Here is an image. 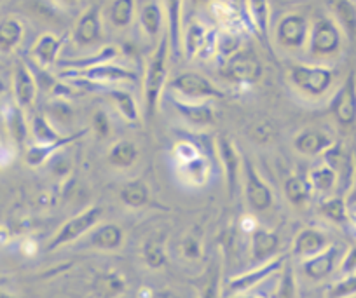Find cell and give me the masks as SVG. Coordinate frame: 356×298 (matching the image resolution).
I'll list each match as a JSON object with an SVG mask.
<instances>
[{"label":"cell","instance_id":"1","mask_svg":"<svg viewBox=\"0 0 356 298\" xmlns=\"http://www.w3.org/2000/svg\"><path fill=\"white\" fill-rule=\"evenodd\" d=\"M344 44L346 35L330 15H320L311 23L306 49L314 63L328 65V61L341 56Z\"/></svg>","mask_w":356,"mask_h":298},{"label":"cell","instance_id":"2","mask_svg":"<svg viewBox=\"0 0 356 298\" xmlns=\"http://www.w3.org/2000/svg\"><path fill=\"white\" fill-rule=\"evenodd\" d=\"M337 72L330 65L297 63L289 70V81L299 94L307 99H320L332 91Z\"/></svg>","mask_w":356,"mask_h":298},{"label":"cell","instance_id":"3","mask_svg":"<svg viewBox=\"0 0 356 298\" xmlns=\"http://www.w3.org/2000/svg\"><path fill=\"white\" fill-rule=\"evenodd\" d=\"M168 56H170V42H168V37H161L159 44L147 65L145 82H143V96H145V105L149 112L156 110L164 85H166Z\"/></svg>","mask_w":356,"mask_h":298},{"label":"cell","instance_id":"4","mask_svg":"<svg viewBox=\"0 0 356 298\" xmlns=\"http://www.w3.org/2000/svg\"><path fill=\"white\" fill-rule=\"evenodd\" d=\"M170 88L175 94H178L177 99L191 101V104H207V99L222 96L213 82L196 72H184V74L177 75L170 82Z\"/></svg>","mask_w":356,"mask_h":298},{"label":"cell","instance_id":"5","mask_svg":"<svg viewBox=\"0 0 356 298\" xmlns=\"http://www.w3.org/2000/svg\"><path fill=\"white\" fill-rule=\"evenodd\" d=\"M311 23L300 13H289L282 16L276 23L275 39L282 49L285 51H300L306 49L307 37H309Z\"/></svg>","mask_w":356,"mask_h":298},{"label":"cell","instance_id":"6","mask_svg":"<svg viewBox=\"0 0 356 298\" xmlns=\"http://www.w3.org/2000/svg\"><path fill=\"white\" fill-rule=\"evenodd\" d=\"M222 74L234 84L250 85L259 81L260 74H262V65L255 54L239 49L238 53L225 60Z\"/></svg>","mask_w":356,"mask_h":298},{"label":"cell","instance_id":"7","mask_svg":"<svg viewBox=\"0 0 356 298\" xmlns=\"http://www.w3.org/2000/svg\"><path fill=\"white\" fill-rule=\"evenodd\" d=\"M332 114H334L337 124L342 128H353L356 126V74H351L346 77L341 88L335 91L332 98Z\"/></svg>","mask_w":356,"mask_h":298},{"label":"cell","instance_id":"8","mask_svg":"<svg viewBox=\"0 0 356 298\" xmlns=\"http://www.w3.org/2000/svg\"><path fill=\"white\" fill-rule=\"evenodd\" d=\"M104 33V23H102V11L98 6H91L88 11L82 13L79 22L75 23L72 39L79 47H91L100 42Z\"/></svg>","mask_w":356,"mask_h":298},{"label":"cell","instance_id":"9","mask_svg":"<svg viewBox=\"0 0 356 298\" xmlns=\"http://www.w3.org/2000/svg\"><path fill=\"white\" fill-rule=\"evenodd\" d=\"M75 75L86 78L89 82H98V84H118V82H131L135 81L136 75L126 68L115 67L112 63L95 65V67L82 68V70H74Z\"/></svg>","mask_w":356,"mask_h":298},{"label":"cell","instance_id":"10","mask_svg":"<svg viewBox=\"0 0 356 298\" xmlns=\"http://www.w3.org/2000/svg\"><path fill=\"white\" fill-rule=\"evenodd\" d=\"M335 145L334 138L323 129H306L293 140V147L302 156H321Z\"/></svg>","mask_w":356,"mask_h":298},{"label":"cell","instance_id":"11","mask_svg":"<svg viewBox=\"0 0 356 298\" xmlns=\"http://www.w3.org/2000/svg\"><path fill=\"white\" fill-rule=\"evenodd\" d=\"M328 15L341 26L346 40H356V2L355 0H330Z\"/></svg>","mask_w":356,"mask_h":298},{"label":"cell","instance_id":"12","mask_svg":"<svg viewBox=\"0 0 356 298\" xmlns=\"http://www.w3.org/2000/svg\"><path fill=\"white\" fill-rule=\"evenodd\" d=\"M168 18V42H170V53L178 56L180 46H182V9L184 0H164Z\"/></svg>","mask_w":356,"mask_h":298},{"label":"cell","instance_id":"13","mask_svg":"<svg viewBox=\"0 0 356 298\" xmlns=\"http://www.w3.org/2000/svg\"><path fill=\"white\" fill-rule=\"evenodd\" d=\"M246 197L250 206L264 211L273 204V192L267 187L266 181L259 176L255 167L248 166V180H246Z\"/></svg>","mask_w":356,"mask_h":298},{"label":"cell","instance_id":"14","mask_svg":"<svg viewBox=\"0 0 356 298\" xmlns=\"http://www.w3.org/2000/svg\"><path fill=\"white\" fill-rule=\"evenodd\" d=\"M213 44H217L213 32H208L207 26L201 23H193L184 35V49H186L187 58L204 54Z\"/></svg>","mask_w":356,"mask_h":298},{"label":"cell","instance_id":"15","mask_svg":"<svg viewBox=\"0 0 356 298\" xmlns=\"http://www.w3.org/2000/svg\"><path fill=\"white\" fill-rule=\"evenodd\" d=\"M61 47H63V39L56 37L54 33H44L32 47V56L40 67H51L56 63Z\"/></svg>","mask_w":356,"mask_h":298},{"label":"cell","instance_id":"16","mask_svg":"<svg viewBox=\"0 0 356 298\" xmlns=\"http://www.w3.org/2000/svg\"><path fill=\"white\" fill-rule=\"evenodd\" d=\"M15 94L22 107H30L37 94V82L26 65H19L15 72Z\"/></svg>","mask_w":356,"mask_h":298},{"label":"cell","instance_id":"17","mask_svg":"<svg viewBox=\"0 0 356 298\" xmlns=\"http://www.w3.org/2000/svg\"><path fill=\"white\" fill-rule=\"evenodd\" d=\"M25 28L16 18H8L0 22V53L9 54L22 44Z\"/></svg>","mask_w":356,"mask_h":298},{"label":"cell","instance_id":"18","mask_svg":"<svg viewBox=\"0 0 356 298\" xmlns=\"http://www.w3.org/2000/svg\"><path fill=\"white\" fill-rule=\"evenodd\" d=\"M248 11L252 25L255 26L257 32L269 39V32H271V6L269 0H248Z\"/></svg>","mask_w":356,"mask_h":298},{"label":"cell","instance_id":"19","mask_svg":"<svg viewBox=\"0 0 356 298\" xmlns=\"http://www.w3.org/2000/svg\"><path fill=\"white\" fill-rule=\"evenodd\" d=\"M140 26L143 28V32L149 37H156L161 33V28H163V8H161L159 2L156 0H150L140 9Z\"/></svg>","mask_w":356,"mask_h":298},{"label":"cell","instance_id":"20","mask_svg":"<svg viewBox=\"0 0 356 298\" xmlns=\"http://www.w3.org/2000/svg\"><path fill=\"white\" fill-rule=\"evenodd\" d=\"M135 0H112L108 8V22L114 28L124 30L135 19Z\"/></svg>","mask_w":356,"mask_h":298},{"label":"cell","instance_id":"21","mask_svg":"<svg viewBox=\"0 0 356 298\" xmlns=\"http://www.w3.org/2000/svg\"><path fill=\"white\" fill-rule=\"evenodd\" d=\"M337 181L339 174L335 173V169L328 163L314 167L309 174L311 188L318 190L320 194H330V192L337 187Z\"/></svg>","mask_w":356,"mask_h":298},{"label":"cell","instance_id":"22","mask_svg":"<svg viewBox=\"0 0 356 298\" xmlns=\"http://www.w3.org/2000/svg\"><path fill=\"white\" fill-rule=\"evenodd\" d=\"M177 110L182 112L184 117L189 119L194 124H211L213 122V112L207 104H191V101H182V99H173Z\"/></svg>","mask_w":356,"mask_h":298},{"label":"cell","instance_id":"23","mask_svg":"<svg viewBox=\"0 0 356 298\" xmlns=\"http://www.w3.org/2000/svg\"><path fill=\"white\" fill-rule=\"evenodd\" d=\"M136 157H138V147L131 143L129 140H122L112 147L111 154H108V160L112 166L115 167H129L135 164Z\"/></svg>","mask_w":356,"mask_h":298},{"label":"cell","instance_id":"24","mask_svg":"<svg viewBox=\"0 0 356 298\" xmlns=\"http://www.w3.org/2000/svg\"><path fill=\"white\" fill-rule=\"evenodd\" d=\"M121 199L128 206L140 208L149 201V188L142 181H128L121 188Z\"/></svg>","mask_w":356,"mask_h":298},{"label":"cell","instance_id":"25","mask_svg":"<svg viewBox=\"0 0 356 298\" xmlns=\"http://www.w3.org/2000/svg\"><path fill=\"white\" fill-rule=\"evenodd\" d=\"M285 192H286V197H289L290 203L304 204L307 199H309L311 185H309V181L302 180V178L293 176L285 183Z\"/></svg>","mask_w":356,"mask_h":298},{"label":"cell","instance_id":"26","mask_svg":"<svg viewBox=\"0 0 356 298\" xmlns=\"http://www.w3.org/2000/svg\"><path fill=\"white\" fill-rule=\"evenodd\" d=\"M98 217H100V208H91V210H88L86 213H82L81 217H75L74 220L68 222V224L65 225L63 232H61V239L82 232L84 229H88L89 225L95 224Z\"/></svg>","mask_w":356,"mask_h":298},{"label":"cell","instance_id":"27","mask_svg":"<svg viewBox=\"0 0 356 298\" xmlns=\"http://www.w3.org/2000/svg\"><path fill=\"white\" fill-rule=\"evenodd\" d=\"M108 96L112 98V101L115 104V107L122 112L126 119L133 121L136 117V107H135V99L129 94L128 91H122V89H111L108 91Z\"/></svg>","mask_w":356,"mask_h":298},{"label":"cell","instance_id":"28","mask_svg":"<svg viewBox=\"0 0 356 298\" xmlns=\"http://www.w3.org/2000/svg\"><path fill=\"white\" fill-rule=\"evenodd\" d=\"M348 201L342 197H328L327 201L321 203L323 215H327L328 218H332L335 222L346 220V217H348Z\"/></svg>","mask_w":356,"mask_h":298},{"label":"cell","instance_id":"29","mask_svg":"<svg viewBox=\"0 0 356 298\" xmlns=\"http://www.w3.org/2000/svg\"><path fill=\"white\" fill-rule=\"evenodd\" d=\"M275 135H276L275 128H273L271 124H267V122H259V124L253 126L252 133H250V136L259 143L273 142Z\"/></svg>","mask_w":356,"mask_h":298},{"label":"cell","instance_id":"30","mask_svg":"<svg viewBox=\"0 0 356 298\" xmlns=\"http://www.w3.org/2000/svg\"><path fill=\"white\" fill-rule=\"evenodd\" d=\"M222 154H224V160L225 164H227L229 167V181H231V187L234 185V178H236V150L234 147L231 145V143H227L224 140V143H222Z\"/></svg>","mask_w":356,"mask_h":298},{"label":"cell","instance_id":"31","mask_svg":"<svg viewBox=\"0 0 356 298\" xmlns=\"http://www.w3.org/2000/svg\"><path fill=\"white\" fill-rule=\"evenodd\" d=\"M95 126H97V129L100 133H108L111 124H108V119L105 117L104 112H98L97 114V117H95Z\"/></svg>","mask_w":356,"mask_h":298},{"label":"cell","instance_id":"32","mask_svg":"<svg viewBox=\"0 0 356 298\" xmlns=\"http://www.w3.org/2000/svg\"><path fill=\"white\" fill-rule=\"evenodd\" d=\"M346 201H348L349 208H353L356 204V157H355V176H353V183H351V188H349V194L348 197H346Z\"/></svg>","mask_w":356,"mask_h":298},{"label":"cell","instance_id":"33","mask_svg":"<svg viewBox=\"0 0 356 298\" xmlns=\"http://www.w3.org/2000/svg\"><path fill=\"white\" fill-rule=\"evenodd\" d=\"M56 2L61 6H75L79 0H56Z\"/></svg>","mask_w":356,"mask_h":298},{"label":"cell","instance_id":"34","mask_svg":"<svg viewBox=\"0 0 356 298\" xmlns=\"http://www.w3.org/2000/svg\"><path fill=\"white\" fill-rule=\"evenodd\" d=\"M351 211H353L351 222H353V225H355V227H356V210H351Z\"/></svg>","mask_w":356,"mask_h":298},{"label":"cell","instance_id":"35","mask_svg":"<svg viewBox=\"0 0 356 298\" xmlns=\"http://www.w3.org/2000/svg\"><path fill=\"white\" fill-rule=\"evenodd\" d=\"M2 92H4V82L0 81V94H2Z\"/></svg>","mask_w":356,"mask_h":298},{"label":"cell","instance_id":"36","mask_svg":"<svg viewBox=\"0 0 356 298\" xmlns=\"http://www.w3.org/2000/svg\"><path fill=\"white\" fill-rule=\"evenodd\" d=\"M196 2H207V0H196Z\"/></svg>","mask_w":356,"mask_h":298},{"label":"cell","instance_id":"37","mask_svg":"<svg viewBox=\"0 0 356 298\" xmlns=\"http://www.w3.org/2000/svg\"><path fill=\"white\" fill-rule=\"evenodd\" d=\"M351 210H356V204H355V206H353V208H351Z\"/></svg>","mask_w":356,"mask_h":298}]
</instances>
